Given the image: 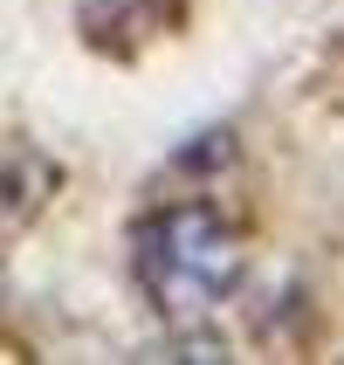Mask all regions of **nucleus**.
<instances>
[{"label":"nucleus","instance_id":"obj_1","mask_svg":"<svg viewBox=\"0 0 344 365\" xmlns=\"http://www.w3.org/2000/svg\"><path fill=\"white\" fill-rule=\"evenodd\" d=\"M131 269H138V289L152 297L165 324H200L234 297L248 248L234 235V221H221L200 200H179L131 227Z\"/></svg>","mask_w":344,"mask_h":365},{"label":"nucleus","instance_id":"obj_2","mask_svg":"<svg viewBox=\"0 0 344 365\" xmlns=\"http://www.w3.org/2000/svg\"><path fill=\"white\" fill-rule=\"evenodd\" d=\"M83 41L103 56H138L179 21V0H83Z\"/></svg>","mask_w":344,"mask_h":365},{"label":"nucleus","instance_id":"obj_3","mask_svg":"<svg viewBox=\"0 0 344 365\" xmlns=\"http://www.w3.org/2000/svg\"><path fill=\"white\" fill-rule=\"evenodd\" d=\"M48 186H56V165L28 152V145H0V227H21L48 200Z\"/></svg>","mask_w":344,"mask_h":365}]
</instances>
